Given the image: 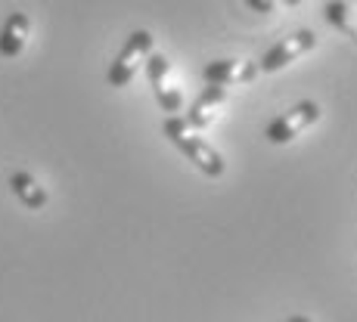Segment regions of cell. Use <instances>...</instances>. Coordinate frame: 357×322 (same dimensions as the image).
I'll return each instance as SVG.
<instances>
[{"label": "cell", "instance_id": "12", "mask_svg": "<svg viewBox=\"0 0 357 322\" xmlns=\"http://www.w3.org/2000/svg\"><path fill=\"white\" fill-rule=\"evenodd\" d=\"M6 29H13V31H19V34H29L31 22H29V16H22V13H13V16L6 19Z\"/></svg>", "mask_w": 357, "mask_h": 322}, {"label": "cell", "instance_id": "5", "mask_svg": "<svg viewBox=\"0 0 357 322\" xmlns=\"http://www.w3.org/2000/svg\"><path fill=\"white\" fill-rule=\"evenodd\" d=\"M258 63L252 59H215L202 68L205 84L215 87H233V84H249V81L258 78Z\"/></svg>", "mask_w": 357, "mask_h": 322}, {"label": "cell", "instance_id": "3", "mask_svg": "<svg viewBox=\"0 0 357 322\" xmlns=\"http://www.w3.org/2000/svg\"><path fill=\"white\" fill-rule=\"evenodd\" d=\"M153 53V34L149 31H134L130 38L125 40V47H121V53L115 56V63L109 65V74L106 81L112 87H128L130 81H134L137 68H140V63H146V56Z\"/></svg>", "mask_w": 357, "mask_h": 322}, {"label": "cell", "instance_id": "4", "mask_svg": "<svg viewBox=\"0 0 357 322\" xmlns=\"http://www.w3.org/2000/svg\"><path fill=\"white\" fill-rule=\"evenodd\" d=\"M314 47H317V34H314L311 29H298V31L286 34L283 40H277V44H273L271 50L261 56L258 72H264V74L283 72L286 65H292L295 59H301L305 53H311Z\"/></svg>", "mask_w": 357, "mask_h": 322}, {"label": "cell", "instance_id": "10", "mask_svg": "<svg viewBox=\"0 0 357 322\" xmlns=\"http://www.w3.org/2000/svg\"><path fill=\"white\" fill-rule=\"evenodd\" d=\"M25 38H29V34H19L3 25V31H0V53H3V56H19V53L25 50Z\"/></svg>", "mask_w": 357, "mask_h": 322}, {"label": "cell", "instance_id": "14", "mask_svg": "<svg viewBox=\"0 0 357 322\" xmlns=\"http://www.w3.org/2000/svg\"><path fill=\"white\" fill-rule=\"evenodd\" d=\"M286 322H314L311 316H292V319H286Z\"/></svg>", "mask_w": 357, "mask_h": 322}, {"label": "cell", "instance_id": "15", "mask_svg": "<svg viewBox=\"0 0 357 322\" xmlns=\"http://www.w3.org/2000/svg\"><path fill=\"white\" fill-rule=\"evenodd\" d=\"M283 3H286V6H301L305 0H283Z\"/></svg>", "mask_w": 357, "mask_h": 322}, {"label": "cell", "instance_id": "6", "mask_svg": "<svg viewBox=\"0 0 357 322\" xmlns=\"http://www.w3.org/2000/svg\"><path fill=\"white\" fill-rule=\"evenodd\" d=\"M227 102V87H215V84H208L202 93H199V99L190 106V112H187V124L193 127V130H205V127H211V121H215V112H218V106H224Z\"/></svg>", "mask_w": 357, "mask_h": 322}, {"label": "cell", "instance_id": "7", "mask_svg": "<svg viewBox=\"0 0 357 322\" xmlns=\"http://www.w3.org/2000/svg\"><path fill=\"white\" fill-rule=\"evenodd\" d=\"M10 189L29 211H40V208H47V202H50L47 189L34 180L29 170H16V174H10Z\"/></svg>", "mask_w": 357, "mask_h": 322}, {"label": "cell", "instance_id": "11", "mask_svg": "<svg viewBox=\"0 0 357 322\" xmlns=\"http://www.w3.org/2000/svg\"><path fill=\"white\" fill-rule=\"evenodd\" d=\"M155 99H159L162 112H168V115H177V112H181V106H183V97H181V90H177V87H165V90L155 93Z\"/></svg>", "mask_w": 357, "mask_h": 322}, {"label": "cell", "instance_id": "9", "mask_svg": "<svg viewBox=\"0 0 357 322\" xmlns=\"http://www.w3.org/2000/svg\"><path fill=\"white\" fill-rule=\"evenodd\" d=\"M143 65H146V78H149V84H153V90L155 93L165 90V87H168V84H165V78H168V68H171L168 59H165L162 53H149Z\"/></svg>", "mask_w": 357, "mask_h": 322}, {"label": "cell", "instance_id": "2", "mask_svg": "<svg viewBox=\"0 0 357 322\" xmlns=\"http://www.w3.org/2000/svg\"><path fill=\"white\" fill-rule=\"evenodd\" d=\"M320 115H324L320 102H314V99L295 102L292 108H286L283 115H277V118L267 124V130H264L267 143H273V146H286V143H292L295 136L305 134L311 124H317Z\"/></svg>", "mask_w": 357, "mask_h": 322}, {"label": "cell", "instance_id": "13", "mask_svg": "<svg viewBox=\"0 0 357 322\" xmlns=\"http://www.w3.org/2000/svg\"><path fill=\"white\" fill-rule=\"evenodd\" d=\"M245 3H249L255 13H264V16H267V13H273V6H277V0H245Z\"/></svg>", "mask_w": 357, "mask_h": 322}, {"label": "cell", "instance_id": "1", "mask_svg": "<svg viewBox=\"0 0 357 322\" xmlns=\"http://www.w3.org/2000/svg\"><path fill=\"white\" fill-rule=\"evenodd\" d=\"M165 136H168V140L187 155V161H193L205 177H215V180L224 177V170H227L224 155L218 152L211 143H205L202 136H199V130L190 127L181 115H168V118H165Z\"/></svg>", "mask_w": 357, "mask_h": 322}, {"label": "cell", "instance_id": "8", "mask_svg": "<svg viewBox=\"0 0 357 322\" xmlns=\"http://www.w3.org/2000/svg\"><path fill=\"white\" fill-rule=\"evenodd\" d=\"M324 16L333 29H339L345 38H351L357 44V6L351 0H329L324 6Z\"/></svg>", "mask_w": 357, "mask_h": 322}]
</instances>
